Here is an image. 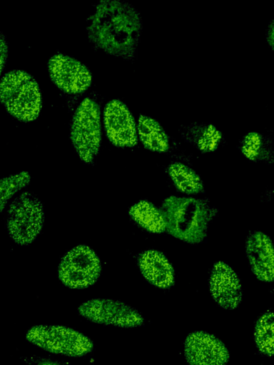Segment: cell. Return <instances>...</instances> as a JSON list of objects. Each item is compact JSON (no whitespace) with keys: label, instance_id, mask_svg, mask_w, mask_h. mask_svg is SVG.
<instances>
[{"label":"cell","instance_id":"ffe728a7","mask_svg":"<svg viewBox=\"0 0 274 365\" xmlns=\"http://www.w3.org/2000/svg\"><path fill=\"white\" fill-rule=\"evenodd\" d=\"M254 339L259 351L263 354L273 355V314L268 311L258 319L254 331Z\"/></svg>","mask_w":274,"mask_h":365},{"label":"cell","instance_id":"ac0fdd59","mask_svg":"<svg viewBox=\"0 0 274 365\" xmlns=\"http://www.w3.org/2000/svg\"><path fill=\"white\" fill-rule=\"evenodd\" d=\"M168 173L176 187L187 194L199 193L203 190V184L200 177L189 167L175 163L168 168Z\"/></svg>","mask_w":274,"mask_h":365},{"label":"cell","instance_id":"52a82bcc","mask_svg":"<svg viewBox=\"0 0 274 365\" xmlns=\"http://www.w3.org/2000/svg\"><path fill=\"white\" fill-rule=\"evenodd\" d=\"M101 262L95 252L86 245H78L67 252L59 266V277L71 289H83L93 284L101 273Z\"/></svg>","mask_w":274,"mask_h":365},{"label":"cell","instance_id":"44dd1931","mask_svg":"<svg viewBox=\"0 0 274 365\" xmlns=\"http://www.w3.org/2000/svg\"><path fill=\"white\" fill-rule=\"evenodd\" d=\"M30 182V175L23 171L0 179V212L9 199Z\"/></svg>","mask_w":274,"mask_h":365},{"label":"cell","instance_id":"603a6c76","mask_svg":"<svg viewBox=\"0 0 274 365\" xmlns=\"http://www.w3.org/2000/svg\"><path fill=\"white\" fill-rule=\"evenodd\" d=\"M273 21L271 20L268 26L266 40L272 50H273Z\"/></svg>","mask_w":274,"mask_h":365},{"label":"cell","instance_id":"d6986e66","mask_svg":"<svg viewBox=\"0 0 274 365\" xmlns=\"http://www.w3.org/2000/svg\"><path fill=\"white\" fill-rule=\"evenodd\" d=\"M240 148L243 155L251 160L273 158L271 142L258 132H250L245 135Z\"/></svg>","mask_w":274,"mask_h":365},{"label":"cell","instance_id":"7c38bea8","mask_svg":"<svg viewBox=\"0 0 274 365\" xmlns=\"http://www.w3.org/2000/svg\"><path fill=\"white\" fill-rule=\"evenodd\" d=\"M209 287L213 298L221 307L233 309L240 304L242 299L240 280L234 270L225 262L214 264Z\"/></svg>","mask_w":274,"mask_h":365},{"label":"cell","instance_id":"8992f818","mask_svg":"<svg viewBox=\"0 0 274 365\" xmlns=\"http://www.w3.org/2000/svg\"><path fill=\"white\" fill-rule=\"evenodd\" d=\"M26 339L36 346L51 353L68 356H81L93 346L90 338L62 325H36L26 332Z\"/></svg>","mask_w":274,"mask_h":365},{"label":"cell","instance_id":"9c48e42d","mask_svg":"<svg viewBox=\"0 0 274 365\" xmlns=\"http://www.w3.org/2000/svg\"><path fill=\"white\" fill-rule=\"evenodd\" d=\"M48 68L53 82L68 93L83 92L92 81L91 73L86 66L62 53H57L50 58Z\"/></svg>","mask_w":274,"mask_h":365},{"label":"cell","instance_id":"9a60e30c","mask_svg":"<svg viewBox=\"0 0 274 365\" xmlns=\"http://www.w3.org/2000/svg\"><path fill=\"white\" fill-rule=\"evenodd\" d=\"M183 138L202 152L215 150L222 138L221 133L211 124L192 123L183 128Z\"/></svg>","mask_w":274,"mask_h":365},{"label":"cell","instance_id":"6da1fadb","mask_svg":"<svg viewBox=\"0 0 274 365\" xmlns=\"http://www.w3.org/2000/svg\"><path fill=\"white\" fill-rule=\"evenodd\" d=\"M143 29L140 14L130 4L101 1L90 17L89 40L106 53L124 59L134 58Z\"/></svg>","mask_w":274,"mask_h":365},{"label":"cell","instance_id":"4fadbf2b","mask_svg":"<svg viewBox=\"0 0 274 365\" xmlns=\"http://www.w3.org/2000/svg\"><path fill=\"white\" fill-rule=\"evenodd\" d=\"M246 253L255 275L262 281L274 277L273 248L270 237L260 231L251 232L246 242Z\"/></svg>","mask_w":274,"mask_h":365},{"label":"cell","instance_id":"ba28073f","mask_svg":"<svg viewBox=\"0 0 274 365\" xmlns=\"http://www.w3.org/2000/svg\"><path fill=\"white\" fill-rule=\"evenodd\" d=\"M78 312L98 324L119 327H137L143 324L142 315L124 302L109 299H92L82 303Z\"/></svg>","mask_w":274,"mask_h":365},{"label":"cell","instance_id":"3957f363","mask_svg":"<svg viewBox=\"0 0 274 365\" xmlns=\"http://www.w3.org/2000/svg\"><path fill=\"white\" fill-rule=\"evenodd\" d=\"M0 101L11 115L24 122L35 120L42 106L38 83L21 70L11 71L2 77Z\"/></svg>","mask_w":274,"mask_h":365},{"label":"cell","instance_id":"7402d4cb","mask_svg":"<svg viewBox=\"0 0 274 365\" xmlns=\"http://www.w3.org/2000/svg\"><path fill=\"white\" fill-rule=\"evenodd\" d=\"M9 44L6 36L0 32V76L6 66L8 53Z\"/></svg>","mask_w":274,"mask_h":365},{"label":"cell","instance_id":"277c9868","mask_svg":"<svg viewBox=\"0 0 274 365\" xmlns=\"http://www.w3.org/2000/svg\"><path fill=\"white\" fill-rule=\"evenodd\" d=\"M101 112L96 102L85 98L72 118L71 140L80 158L91 163L98 153L101 140Z\"/></svg>","mask_w":274,"mask_h":365},{"label":"cell","instance_id":"cb8c5ba5","mask_svg":"<svg viewBox=\"0 0 274 365\" xmlns=\"http://www.w3.org/2000/svg\"><path fill=\"white\" fill-rule=\"evenodd\" d=\"M39 365H59V364H57L56 363H54V362H51V361H46V362H44Z\"/></svg>","mask_w":274,"mask_h":365},{"label":"cell","instance_id":"2e32d148","mask_svg":"<svg viewBox=\"0 0 274 365\" xmlns=\"http://www.w3.org/2000/svg\"><path fill=\"white\" fill-rule=\"evenodd\" d=\"M140 139L148 150L165 152L168 149V138L161 125L153 118L141 115L138 118Z\"/></svg>","mask_w":274,"mask_h":365},{"label":"cell","instance_id":"7a4b0ae2","mask_svg":"<svg viewBox=\"0 0 274 365\" xmlns=\"http://www.w3.org/2000/svg\"><path fill=\"white\" fill-rule=\"evenodd\" d=\"M166 230L172 236L188 243H199L206 236L214 213L202 200L170 196L162 203Z\"/></svg>","mask_w":274,"mask_h":365},{"label":"cell","instance_id":"5b68a950","mask_svg":"<svg viewBox=\"0 0 274 365\" xmlns=\"http://www.w3.org/2000/svg\"><path fill=\"white\" fill-rule=\"evenodd\" d=\"M44 218V207L39 198L31 192H23L13 200L8 209V233L16 243L28 245L40 233Z\"/></svg>","mask_w":274,"mask_h":365},{"label":"cell","instance_id":"5bb4252c","mask_svg":"<svg viewBox=\"0 0 274 365\" xmlns=\"http://www.w3.org/2000/svg\"><path fill=\"white\" fill-rule=\"evenodd\" d=\"M138 265L142 274L151 284L163 289L173 285V268L162 252L156 250L144 252L138 258Z\"/></svg>","mask_w":274,"mask_h":365},{"label":"cell","instance_id":"e0dca14e","mask_svg":"<svg viewBox=\"0 0 274 365\" xmlns=\"http://www.w3.org/2000/svg\"><path fill=\"white\" fill-rule=\"evenodd\" d=\"M131 218L147 231L161 233L166 230L163 216L160 210L147 200H141L129 210Z\"/></svg>","mask_w":274,"mask_h":365},{"label":"cell","instance_id":"8fae6325","mask_svg":"<svg viewBox=\"0 0 274 365\" xmlns=\"http://www.w3.org/2000/svg\"><path fill=\"white\" fill-rule=\"evenodd\" d=\"M104 125L110 141L118 147H132L137 143L136 124L127 106L118 100L108 102L103 113Z\"/></svg>","mask_w":274,"mask_h":365},{"label":"cell","instance_id":"30bf717a","mask_svg":"<svg viewBox=\"0 0 274 365\" xmlns=\"http://www.w3.org/2000/svg\"><path fill=\"white\" fill-rule=\"evenodd\" d=\"M184 353L190 365H226L230 357L228 349L219 339L201 331L188 335Z\"/></svg>","mask_w":274,"mask_h":365}]
</instances>
